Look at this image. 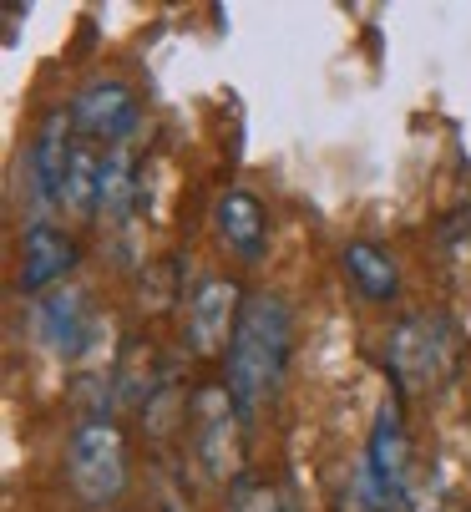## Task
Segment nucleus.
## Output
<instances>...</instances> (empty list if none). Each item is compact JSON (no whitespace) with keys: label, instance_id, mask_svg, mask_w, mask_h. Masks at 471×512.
<instances>
[{"label":"nucleus","instance_id":"1","mask_svg":"<svg viewBox=\"0 0 471 512\" xmlns=\"http://www.w3.org/2000/svg\"><path fill=\"white\" fill-rule=\"evenodd\" d=\"M289 360V310L274 295H254L228 345V396L239 411H259Z\"/></svg>","mask_w":471,"mask_h":512},{"label":"nucleus","instance_id":"2","mask_svg":"<svg viewBox=\"0 0 471 512\" xmlns=\"http://www.w3.org/2000/svg\"><path fill=\"white\" fill-rule=\"evenodd\" d=\"M456 350V335L441 315H411L390 330V376L401 381V391H426L431 381L446 376Z\"/></svg>","mask_w":471,"mask_h":512},{"label":"nucleus","instance_id":"3","mask_svg":"<svg viewBox=\"0 0 471 512\" xmlns=\"http://www.w3.org/2000/svg\"><path fill=\"white\" fill-rule=\"evenodd\" d=\"M71 487L82 502H112L127 482V442L112 421H87L71 436Z\"/></svg>","mask_w":471,"mask_h":512},{"label":"nucleus","instance_id":"4","mask_svg":"<svg viewBox=\"0 0 471 512\" xmlns=\"http://www.w3.org/2000/svg\"><path fill=\"white\" fill-rule=\"evenodd\" d=\"M244 305L249 300L239 295V284H233V279H208L193 295V305H188V340H193V350L213 355V350L233 345V330H239V320H244Z\"/></svg>","mask_w":471,"mask_h":512},{"label":"nucleus","instance_id":"5","mask_svg":"<svg viewBox=\"0 0 471 512\" xmlns=\"http://www.w3.org/2000/svg\"><path fill=\"white\" fill-rule=\"evenodd\" d=\"M365 477H370V487H375L380 502L406 497V482H411V442H406V426H401V406H390V401H385L380 416H375Z\"/></svg>","mask_w":471,"mask_h":512},{"label":"nucleus","instance_id":"6","mask_svg":"<svg viewBox=\"0 0 471 512\" xmlns=\"http://www.w3.org/2000/svg\"><path fill=\"white\" fill-rule=\"evenodd\" d=\"M132 122H137V97L122 82H92L71 102V127L87 132V137H107V142H117V148L132 132Z\"/></svg>","mask_w":471,"mask_h":512},{"label":"nucleus","instance_id":"7","mask_svg":"<svg viewBox=\"0 0 471 512\" xmlns=\"http://www.w3.org/2000/svg\"><path fill=\"white\" fill-rule=\"evenodd\" d=\"M198 452L208 462L213 477H228L233 462H239V447H233V396L228 391H203L198 396Z\"/></svg>","mask_w":471,"mask_h":512},{"label":"nucleus","instance_id":"8","mask_svg":"<svg viewBox=\"0 0 471 512\" xmlns=\"http://www.w3.org/2000/svg\"><path fill=\"white\" fill-rule=\"evenodd\" d=\"M71 264H76V249H71V239H66V234H56L51 224H36V229L26 234L21 289H26V295H36V289H46V284L66 279V269H71Z\"/></svg>","mask_w":471,"mask_h":512},{"label":"nucleus","instance_id":"9","mask_svg":"<svg viewBox=\"0 0 471 512\" xmlns=\"http://www.w3.org/2000/svg\"><path fill=\"white\" fill-rule=\"evenodd\" d=\"M218 234H223L228 249H239L244 259H259V254H264V234H269L259 198H249V193H223V198H218Z\"/></svg>","mask_w":471,"mask_h":512},{"label":"nucleus","instance_id":"10","mask_svg":"<svg viewBox=\"0 0 471 512\" xmlns=\"http://www.w3.org/2000/svg\"><path fill=\"white\" fill-rule=\"evenodd\" d=\"M66 158H71V148H66V112H51V117H46V127H41V137H36V153H31L36 193H41L46 203H56V193H61Z\"/></svg>","mask_w":471,"mask_h":512},{"label":"nucleus","instance_id":"11","mask_svg":"<svg viewBox=\"0 0 471 512\" xmlns=\"http://www.w3.org/2000/svg\"><path fill=\"white\" fill-rule=\"evenodd\" d=\"M97 193H102V163L92 158L87 142H76L71 158H66V173H61L56 203H61L66 213H92V208H97Z\"/></svg>","mask_w":471,"mask_h":512},{"label":"nucleus","instance_id":"12","mask_svg":"<svg viewBox=\"0 0 471 512\" xmlns=\"http://www.w3.org/2000/svg\"><path fill=\"white\" fill-rule=\"evenodd\" d=\"M345 274L360 284V295H370V300H390L396 284H401L396 259H390L385 249H375V244H350L345 249Z\"/></svg>","mask_w":471,"mask_h":512},{"label":"nucleus","instance_id":"13","mask_svg":"<svg viewBox=\"0 0 471 512\" xmlns=\"http://www.w3.org/2000/svg\"><path fill=\"white\" fill-rule=\"evenodd\" d=\"M36 330H41V345L46 350L71 355L76 345H82V300H76V295H51L36 310Z\"/></svg>","mask_w":471,"mask_h":512},{"label":"nucleus","instance_id":"14","mask_svg":"<svg viewBox=\"0 0 471 512\" xmlns=\"http://www.w3.org/2000/svg\"><path fill=\"white\" fill-rule=\"evenodd\" d=\"M132 193H137V183H132V153H127V148H112L107 163H102V193H97V208L112 213V218H127Z\"/></svg>","mask_w":471,"mask_h":512},{"label":"nucleus","instance_id":"15","mask_svg":"<svg viewBox=\"0 0 471 512\" xmlns=\"http://www.w3.org/2000/svg\"><path fill=\"white\" fill-rule=\"evenodd\" d=\"M233 512H289L284 497L264 482H239L233 487Z\"/></svg>","mask_w":471,"mask_h":512}]
</instances>
